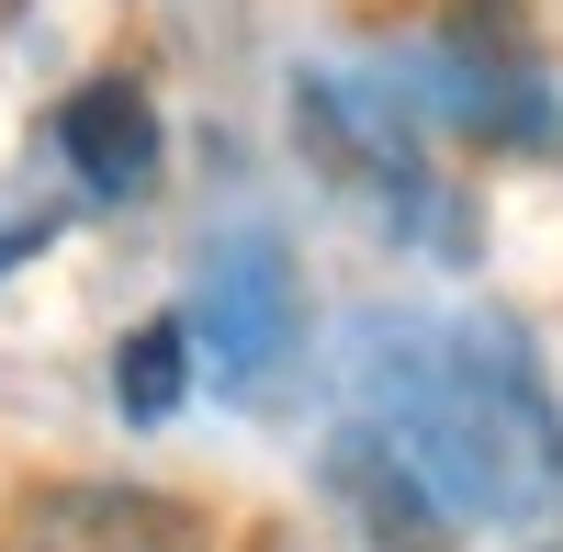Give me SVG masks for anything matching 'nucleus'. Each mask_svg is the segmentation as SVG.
<instances>
[{
  "mask_svg": "<svg viewBox=\"0 0 563 552\" xmlns=\"http://www.w3.org/2000/svg\"><path fill=\"white\" fill-rule=\"evenodd\" d=\"M192 339L214 361V384L225 395H271L282 384V361L305 350V271L282 238H260V225H238V238H214L203 271H192Z\"/></svg>",
  "mask_w": 563,
  "mask_h": 552,
  "instance_id": "7ed1b4c3",
  "label": "nucleus"
},
{
  "mask_svg": "<svg viewBox=\"0 0 563 552\" xmlns=\"http://www.w3.org/2000/svg\"><path fill=\"white\" fill-rule=\"evenodd\" d=\"M192 361H203V339H192V316H147L124 350H113V406L135 429H158V418H180V395H192Z\"/></svg>",
  "mask_w": 563,
  "mask_h": 552,
  "instance_id": "6e6552de",
  "label": "nucleus"
},
{
  "mask_svg": "<svg viewBox=\"0 0 563 552\" xmlns=\"http://www.w3.org/2000/svg\"><path fill=\"white\" fill-rule=\"evenodd\" d=\"M350 406L395 429L429 485L507 552H563V406L519 328H429V316H361L350 350Z\"/></svg>",
  "mask_w": 563,
  "mask_h": 552,
  "instance_id": "f257e3e1",
  "label": "nucleus"
},
{
  "mask_svg": "<svg viewBox=\"0 0 563 552\" xmlns=\"http://www.w3.org/2000/svg\"><path fill=\"white\" fill-rule=\"evenodd\" d=\"M57 158H68L102 203L147 192V180H158V102H147L135 79H79L68 102H57Z\"/></svg>",
  "mask_w": 563,
  "mask_h": 552,
  "instance_id": "423d86ee",
  "label": "nucleus"
},
{
  "mask_svg": "<svg viewBox=\"0 0 563 552\" xmlns=\"http://www.w3.org/2000/svg\"><path fill=\"white\" fill-rule=\"evenodd\" d=\"M316 485H327V508H339V530H350L361 552H462V530H474V519L429 485V463H417L395 429H372V418L327 429Z\"/></svg>",
  "mask_w": 563,
  "mask_h": 552,
  "instance_id": "20e7f679",
  "label": "nucleus"
},
{
  "mask_svg": "<svg viewBox=\"0 0 563 552\" xmlns=\"http://www.w3.org/2000/svg\"><path fill=\"white\" fill-rule=\"evenodd\" d=\"M12 552H203V519L147 485H57L23 508Z\"/></svg>",
  "mask_w": 563,
  "mask_h": 552,
  "instance_id": "39448f33",
  "label": "nucleus"
},
{
  "mask_svg": "<svg viewBox=\"0 0 563 552\" xmlns=\"http://www.w3.org/2000/svg\"><path fill=\"white\" fill-rule=\"evenodd\" d=\"M294 135H305V158L339 180L350 203H372L395 238H417L429 260H462V249H474L462 192L429 169L417 124L384 102V90H361V79H294Z\"/></svg>",
  "mask_w": 563,
  "mask_h": 552,
  "instance_id": "f03ea898",
  "label": "nucleus"
},
{
  "mask_svg": "<svg viewBox=\"0 0 563 552\" xmlns=\"http://www.w3.org/2000/svg\"><path fill=\"white\" fill-rule=\"evenodd\" d=\"M451 57H530L519 0H451Z\"/></svg>",
  "mask_w": 563,
  "mask_h": 552,
  "instance_id": "1a4fd4ad",
  "label": "nucleus"
},
{
  "mask_svg": "<svg viewBox=\"0 0 563 552\" xmlns=\"http://www.w3.org/2000/svg\"><path fill=\"white\" fill-rule=\"evenodd\" d=\"M440 113L485 147H552V90L530 79V57H451Z\"/></svg>",
  "mask_w": 563,
  "mask_h": 552,
  "instance_id": "0eeeda50",
  "label": "nucleus"
}]
</instances>
